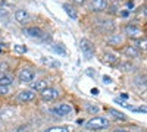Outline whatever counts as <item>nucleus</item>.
<instances>
[{"mask_svg": "<svg viewBox=\"0 0 147 132\" xmlns=\"http://www.w3.org/2000/svg\"><path fill=\"white\" fill-rule=\"evenodd\" d=\"M13 50L16 53H19V54H24V53H27V47L25 46H21V44H16V46H13Z\"/></svg>", "mask_w": 147, "mask_h": 132, "instance_id": "obj_19", "label": "nucleus"}, {"mask_svg": "<svg viewBox=\"0 0 147 132\" xmlns=\"http://www.w3.org/2000/svg\"><path fill=\"white\" fill-rule=\"evenodd\" d=\"M121 41H122V38H121V37H118V35L109 40V43H110V44H113V43H116V44H118V43H121Z\"/></svg>", "mask_w": 147, "mask_h": 132, "instance_id": "obj_21", "label": "nucleus"}, {"mask_svg": "<svg viewBox=\"0 0 147 132\" xmlns=\"http://www.w3.org/2000/svg\"><path fill=\"white\" fill-rule=\"evenodd\" d=\"M74 3H77V5H82V3H85L87 0H72Z\"/></svg>", "mask_w": 147, "mask_h": 132, "instance_id": "obj_25", "label": "nucleus"}, {"mask_svg": "<svg viewBox=\"0 0 147 132\" xmlns=\"http://www.w3.org/2000/svg\"><path fill=\"white\" fill-rule=\"evenodd\" d=\"M9 66H7V63H3V62H0V70H6Z\"/></svg>", "mask_w": 147, "mask_h": 132, "instance_id": "obj_24", "label": "nucleus"}, {"mask_svg": "<svg viewBox=\"0 0 147 132\" xmlns=\"http://www.w3.org/2000/svg\"><path fill=\"white\" fill-rule=\"evenodd\" d=\"M15 18H16V21H19V22H24V19H27V18H28L27 10H24V9H19V10H16Z\"/></svg>", "mask_w": 147, "mask_h": 132, "instance_id": "obj_15", "label": "nucleus"}, {"mask_svg": "<svg viewBox=\"0 0 147 132\" xmlns=\"http://www.w3.org/2000/svg\"><path fill=\"white\" fill-rule=\"evenodd\" d=\"M31 88L35 90V91H43L44 88H47V81L46 79H40V81L31 82Z\"/></svg>", "mask_w": 147, "mask_h": 132, "instance_id": "obj_11", "label": "nucleus"}, {"mask_svg": "<svg viewBox=\"0 0 147 132\" xmlns=\"http://www.w3.org/2000/svg\"><path fill=\"white\" fill-rule=\"evenodd\" d=\"M109 113L112 115L115 119H118V121H122V122H125V121H127V116H125L124 113H121V112L115 110V109H109Z\"/></svg>", "mask_w": 147, "mask_h": 132, "instance_id": "obj_13", "label": "nucleus"}, {"mask_svg": "<svg viewBox=\"0 0 147 132\" xmlns=\"http://www.w3.org/2000/svg\"><path fill=\"white\" fill-rule=\"evenodd\" d=\"M112 82V78L110 76H103V84H110Z\"/></svg>", "mask_w": 147, "mask_h": 132, "instance_id": "obj_23", "label": "nucleus"}, {"mask_svg": "<svg viewBox=\"0 0 147 132\" xmlns=\"http://www.w3.org/2000/svg\"><path fill=\"white\" fill-rule=\"evenodd\" d=\"M24 34H25L27 37H30V38H37V40H43V38L46 37L44 32H43V29L37 28V27L25 28V29H24Z\"/></svg>", "mask_w": 147, "mask_h": 132, "instance_id": "obj_3", "label": "nucleus"}, {"mask_svg": "<svg viewBox=\"0 0 147 132\" xmlns=\"http://www.w3.org/2000/svg\"><path fill=\"white\" fill-rule=\"evenodd\" d=\"M91 94L97 95V94H99V90H97V88H93V90H91Z\"/></svg>", "mask_w": 147, "mask_h": 132, "instance_id": "obj_26", "label": "nucleus"}, {"mask_svg": "<svg viewBox=\"0 0 147 132\" xmlns=\"http://www.w3.org/2000/svg\"><path fill=\"white\" fill-rule=\"evenodd\" d=\"M71 110H72V107L69 104H66V103H62V104H59V106H56V107L52 109V112L55 115H57V116H65V115L71 113Z\"/></svg>", "mask_w": 147, "mask_h": 132, "instance_id": "obj_6", "label": "nucleus"}, {"mask_svg": "<svg viewBox=\"0 0 147 132\" xmlns=\"http://www.w3.org/2000/svg\"><path fill=\"white\" fill-rule=\"evenodd\" d=\"M87 110L90 113H97V112H99V107H97V106H87Z\"/></svg>", "mask_w": 147, "mask_h": 132, "instance_id": "obj_20", "label": "nucleus"}, {"mask_svg": "<svg viewBox=\"0 0 147 132\" xmlns=\"http://www.w3.org/2000/svg\"><path fill=\"white\" fill-rule=\"evenodd\" d=\"M90 7L94 12H102L107 7V0H91Z\"/></svg>", "mask_w": 147, "mask_h": 132, "instance_id": "obj_8", "label": "nucleus"}, {"mask_svg": "<svg viewBox=\"0 0 147 132\" xmlns=\"http://www.w3.org/2000/svg\"><path fill=\"white\" fill-rule=\"evenodd\" d=\"M81 50H82V54H84L85 59H91L94 56V46L87 38L81 40Z\"/></svg>", "mask_w": 147, "mask_h": 132, "instance_id": "obj_2", "label": "nucleus"}, {"mask_svg": "<svg viewBox=\"0 0 147 132\" xmlns=\"http://www.w3.org/2000/svg\"><path fill=\"white\" fill-rule=\"evenodd\" d=\"M35 98V94L34 92H31L30 90H24V91H21L19 94H18V101H32Z\"/></svg>", "mask_w": 147, "mask_h": 132, "instance_id": "obj_9", "label": "nucleus"}, {"mask_svg": "<svg viewBox=\"0 0 147 132\" xmlns=\"http://www.w3.org/2000/svg\"><path fill=\"white\" fill-rule=\"evenodd\" d=\"M9 92V88L7 87H0V95H6Z\"/></svg>", "mask_w": 147, "mask_h": 132, "instance_id": "obj_22", "label": "nucleus"}, {"mask_svg": "<svg viewBox=\"0 0 147 132\" xmlns=\"http://www.w3.org/2000/svg\"><path fill=\"white\" fill-rule=\"evenodd\" d=\"M12 82H13V76L10 74H7V72L0 74V87H9Z\"/></svg>", "mask_w": 147, "mask_h": 132, "instance_id": "obj_10", "label": "nucleus"}, {"mask_svg": "<svg viewBox=\"0 0 147 132\" xmlns=\"http://www.w3.org/2000/svg\"><path fill=\"white\" fill-rule=\"evenodd\" d=\"M63 9L66 10V13H68L72 19H77V13H75V10H74L69 5H63Z\"/></svg>", "mask_w": 147, "mask_h": 132, "instance_id": "obj_18", "label": "nucleus"}, {"mask_svg": "<svg viewBox=\"0 0 147 132\" xmlns=\"http://www.w3.org/2000/svg\"><path fill=\"white\" fill-rule=\"evenodd\" d=\"M52 50L56 53V54H66V50L62 44H53L52 46Z\"/></svg>", "mask_w": 147, "mask_h": 132, "instance_id": "obj_16", "label": "nucleus"}, {"mask_svg": "<svg viewBox=\"0 0 147 132\" xmlns=\"http://www.w3.org/2000/svg\"><path fill=\"white\" fill-rule=\"evenodd\" d=\"M107 126H109V121L106 117H102V116L93 117L85 123V128L90 129V131H100V129H106Z\"/></svg>", "mask_w": 147, "mask_h": 132, "instance_id": "obj_1", "label": "nucleus"}, {"mask_svg": "<svg viewBox=\"0 0 147 132\" xmlns=\"http://www.w3.org/2000/svg\"><path fill=\"white\" fill-rule=\"evenodd\" d=\"M124 53L127 54V57H131V59L138 57V50H137L134 46H128V47H125V49H124Z\"/></svg>", "mask_w": 147, "mask_h": 132, "instance_id": "obj_12", "label": "nucleus"}, {"mask_svg": "<svg viewBox=\"0 0 147 132\" xmlns=\"http://www.w3.org/2000/svg\"><path fill=\"white\" fill-rule=\"evenodd\" d=\"M115 132H128V131H115Z\"/></svg>", "mask_w": 147, "mask_h": 132, "instance_id": "obj_27", "label": "nucleus"}, {"mask_svg": "<svg viewBox=\"0 0 147 132\" xmlns=\"http://www.w3.org/2000/svg\"><path fill=\"white\" fill-rule=\"evenodd\" d=\"M40 92H41V98H43L44 101H52V100H56V98L59 97V91H57L56 88H50V87L44 88V90L40 91Z\"/></svg>", "mask_w": 147, "mask_h": 132, "instance_id": "obj_4", "label": "nucleus"}, {"mask_svg": "<svg viewBox=\"0 0 147 132\" xmlns=\"http://www.w3.org/2000/svg\"><path fill=\"white\" fill-rule=\"evenodd\" d=\"M103 60H105L106 63L115 65V63L118 62V57H116L115 54H112V53H106V54H105V57H103Z\"/></svg>", "mask_w": 147, "mask_h": 132, "instance_id": "obj_14", "label": "nucleus"}, {"mask_svg": "<svg viewBox=\"0 0 147 132\" xmlns=\"http://www.w3.org/2000/svg\"><path fill=\"white\" fill-rule=\"evenodd\" d=\"M46 132H69V129L66 126H53V128H49Z\"/></svg>", "mask_w": 147, "mask_h": 132, "instance_id": "obj_17", "label": "nucleus"}, {"mask_svg": "<svg viewBox=\"0 0 147 132\" xmlns=\"http://www.w3.org/2000/svg\"><path fill=\"white\" fill-rule=\"evenodd\" d=\"M125 32L131 38H138V37H141V34H143V31L138 27H136V25H127L125 27Z\"/></svg>", "mask_w": 147, "mask_h": 132, "instance_id": "obj_7", "label": "nucleus"}, {"mask_svg": "<svg viewBox=\"0 0 147 132\" xmlns=\"http://www.w3.org/2000/svg\"><path fill=\"white\" fill-rule=\"evenodd\" d=\"M18 78H19L21 82H31V81H34L35 74L31 69H21L19 74H18Z\"/></svg>", "mask_w": 147, "mask_h": 132, "instance_id": "obj_5", "label": "nucleus"}]
</instances>
